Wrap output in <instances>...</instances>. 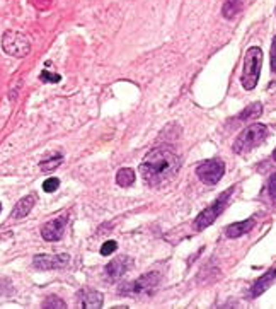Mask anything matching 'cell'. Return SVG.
Instances as JSON below:
<instances>
[{
  "label": "cell",
  "mask_w": 276,
  "mask_h": 309,
  "mask_svg": "<svg viewBox=\"0 0 276 309\" xmlns=\"http://www.w3.org/2000/svg\"><path fill=\"white\" fill-rule=\"evenodd\" d=\"M43 308L44 309H65L67 308V304L64 303V301L60 299V297H57V296H50L46 301L43 303Z\"/></svg>",
  "instance_id": "19"
},
{
  "label": "cell",
  "mask_w": 276,
  "mask_h": 309,
  "mask_svg": "<svg viewBox=\"0 0 276 309\" xmlns=\"http://www.w3.org/2000/svg\"><path fill=\"white\" fill-rule=\"evenodd\" d=\"M131 266H133V260L128 258V256H118V258H114L111 263H107L104 272H106V277L109 280H118L121 279L128 270H131Z\"/></svg>",
  "instance_id": "10"
},
{
  "label": "cell",
  "mask_w": 276,
  "mask_h": 309,
  "mask_svg": "<svg viewBox=\"0 0 276 309\" xmlns=\"http://www.w3.org/2000/svg\"><path fill=\"white\" fill-rule=\"evenodd\" d=\"M261 63H263V51L261 48L253 47L246 51V57H244V70L242 77H240V82H242L244 89L253 91L257 86V80H259L261 73Z\"/></svg>",
  "instance_id": "2"
},
{
  "label": "cell",
  "mask_w": 276,
  "mask_h": 309,
  "mask_svg": "<svg viewBox=\"0 0 276 309\" xmlns=\"http://www.w3.org/2000/svg\"><path fill=\"white\" fill-rule=\"evenodd\" d=\"M118 248V243L116 241H106V243L101 246V255L103 256H109L111 253H114Z\"/></svg>",
  "instance_id": "22"
},
{
  "label": "cell",
  "mask_w": 276,
  "mask_h": 309,
  "mask_svg": "<svg viewBox=\"0 0 276 309\" xmlns=\"http://www.w3.org/2000/svg\"><path fill=\"white\" fill-rule=\"evenodd\" d=\"M62 163H64V157H62V156H53V157H50V159L41 161L40 167H41V171H53V169H57V167L60 166Z\"/></svg>",
  "instance_id": "18"
},
{
  "label": "cell",
  "mask_w": 276,
  "mask_h": 309,
  "mask_svg": "<svg viewBox=\"0 0 276 309\" xmlns=\"http://www.w3.org/2000/svg\"><path fill=\"white\" fill-rule=\"evenodd\" d=\"M268 137V126L263 123H253L247 126L246 130L240 132V135L234 142V150L237 154H247L254 149V147L261 145L264 139Z\"/></svg>",
  "instance_id": "3"
},
{
  "label": "cell",
  "mask_w": 276,
  "mask_h": 309,
  "mask_svg": "<svg viewBox=\"0 0 276 309\" xmlns=\"http://www.w3.org/2000/svg\"><path fill=\"white\" fill-rule=\"evenodd\" d=\"M34 203H36V195H27L24 196V198H21L19 202L16 203V207H14V210L10 212V219L17 220V219H22V217H26L27 214L33 210Z\"/></svg>",
  "instance_id": "12"
},
{
  "label": "cell",
  "mask_w": 276,
  "mask_h": 309,
  "mask_svg": "<svg viewBox=\"0 0 276 309\" xmlns=\"http://www.w3.org/2000/svg\"><path fill=\"white\" fill-rule=\"evenodd\" d=\"M273 157H275V161H276V149H275V154H273Z\"/></svg>",
  "instance_id": "26"
},
{
  "label": "cell",
  "mask_w": 276,
  "mask_h": 309,
  "mask_svg": "<svg viewBox=\"0 0 276 309\" xmlns=\"http://www.w3.org/2000/svg\"><path fill=\"white\" fill-rule=\"evenodd\" d=\"M223 173H225V164L216 159L205 161V163H201L200 166L196 167V176L208 186L218 183V181L222 180Z\"/></svg>",
  "instance_id": "7"
},
{
  "label": "cell",
  "mask_w": 276,
  "mask_h": 309,
  "mask_svg": "<svg viewBox=\"0 0 276 309\" xmlns=\"http://www.w3.org/2000/svg\"><path fill=\"white\" fill-rule=\"evenodd\" d=\"M242 5H244V0H225V2H223V7H222L223 17H225V19H232V17H235L237 14L240 12Z\"/></svg>",
  "instance_id": "15"
},
{
  "label": "cell",
  "mask_w": 276,
  "mask_h": 309,
  "mask_svg": "<svg viewBox=\"0 0 276 309\" xmlns=\"http://www.w3.org/2000/svg\"><path fill=\"white\" fill-rule=\"evenodd\" d=\"M68 263H70L68 255H36L33 260L34 268H38V270L65 268Z\"/></svg>",
  "instance_id": "9"
},
{
  "label": "cell",
  "mask_w": 276,
  "mask_h": 309,
  "mask_svg": "<svg viewBox=\"0 0 276 309\" xmlns=\"http://www.w3.org/2000/svg\"><path fill=\"white\" fill-rule=\"evenodd\" d=\"M77 299L80 301L79 306L85 309H96L103 306V294L92 289H82L77 294Z\"/></svg>",
  "instance_id": "11"
},
{
  "label": "cell",
  "mask_w": 276,
  "mask_h": 309,
  "mask_svg": "<svg viewBox=\"0 0 276 309\" xmlns=\"http://www.w3.org/2000/svg\"><path fill=\"white\" fill-rule=\"evenodd\" d=\"M31 3H33L38 10H46L48 7L51 5V0H31Z\"/></svg>",
  "instance_id": "23"
},
{
  "label": "cell",
  "mask_w": 276,
  "mask_h": 309,
  "mask_svg": "<svg viewBox=\"0 0 276 309\" xmlns=\"http://www.w3.org/2000/svg\"><path fill=\"white\" fill-rule=\"evenodd\" d=\"M2 47L7 55L10 57L22 58L31 51V41L24 33L16 29H9L2 36Z\"/></svg>",
  "instance_id": "4"
},
{
  "label": "cell",
  "mask_w": 276,
  "mask_h": 309,
  "mask_svg": "<svg viewBox=\"0 0 276 309\" xmlns=\"http://www.w3.org/2000/svg\"><path fill=\"white\" fill-rule=\"evenodd\" d=\"M275 279H276V268L268 270V272L264 273L259 280H256V284L251 287V297H259L268 287H271V284H273Z\"/></svg>",
  "instance_id": "13"
},
{
  "label": "cell",
  "mask_w": 276,
  "mask_h": 309,
  "mask_svg": "<svg viewBox=\"0 0 276 309\" xmlns=\"http://www.w3.org/2000/svg\"><path fill=\"white\" fill-rule=\"evenodd\" d=\"M254 224H256L254 219H247V220H242V222H234V224H230V226H227L225 236L227 238H240V236H244V234L249 233V231L254 227Z\"/></svg>",
  "instance_id": "14"
},
{
  "label": "cell",
  "mask_w": 276,
  "mask_h": 309,
  "mask_svg": "<svg viewBox=\"0 0 276 309\" xmlns=\"http://www.w3.org/2000/svg\"><path fill=\"white\" fill-rule=\"evenodd\" d=\"M58 186H60V180H58V178H48L43 183V190L46 193H53L58 190Z\"/></svg>",
  "instance_id": "20"
},
{
  "label": "cell",
  "mask_w": 276,
  "mask_h": 309,
  "mask_svg": "<svg viewBox=\"0 0 276 309\" xmlns=\"http://www.w3.org/2000/svg\"><path fill=\"white\" fill-rule=\"evenodd\" d=\"M40 79L43 80V82H50V84H57L62 80V77L58 75V73H50L48 70H43V72L40 73Z\"/></svg>",
  "instance_id": "21"
},
{
  "label": "cell",
  "mask_w": 276,
  "mask_h": 309,
  "mask_svg": "<svg viewBox=\"0 0 276 309\" xmlns=\"http://www.w3.org/2000/svg\"><path fill=\"white\" fill-rule=\"evenodd\" d=\"M271 70L276 72V36L273 38V45H271Z\"/></svg>",
  "instance_id": "25"
},
{
  "label": "cell",
  "mask_w": 276,
  "mask_h": 309,
  "mask_svg": "<svg viewBox=\"0 0 276 309\" xmlns=\"http://www.w3.org/2000/svg\"><path fill=\"white\" fill-rule=\"evenodd\" d=\"M232 191H234V188L225 190V193H223L222 196H218L208 209H205L203 212L194 219V224H193L194 231H203L215 222V219L220 215V212H222V210L227 207V203H229V198H230V195H232Z\"/></svg>",
  "instance_id": "5"
},
{
  "label": "cell",
  "mask_w": 276,
  "mask_h": 309,
  "mask_svg": "<svg viewBox=\"0 0 276 309\" xmlns=\"http://www.w3.org/2000/svg\"><path fill=\"white\" fill-rule=\"evenodd\" d=\"M263 113V104L261 103H253L251 106H247L242 113L239 115V120H253V118L259 117Z\"/></svg>",
  "instance_id": "17"
},
{
  "label": "cell",
  "mask_w": 276,
  "mask_h": 309,
  "mask_svg": "<svg viewBox=\"0 0 276 309\" xmlns=\"http://www.w3.org/2000/svg\"><path fill=\"white\" fill-rule=\"evenodd\" d=\"M135 178L137 176H135V171L131 167H121L116 174V183L123 186V188H128V186L135 183Z\"/></svg>",
  "instance_id": "16"
},
{
  "label": "cell",
  "mask_w": 276,
  "mask_h": 309,
  "mask_svg": "<svg viewBox=\"0 0 276 309\" xmlns=\"http://www.w3.org/2000/svg\"><path fill=\"white\" fill-rule=\"evenodd\" d=\"M268 191H270V195H271V198L276 202V173L271 176V180H270V185H268Z\"/></svg>",
  "instance_id": "24"
},
{
  "label": "cell",
  "mask_w": 276,
  "mask_h": 309,
  "mask_svg": "<svg viewBox=\"0 0 276 309\" xmlns=\"http://www.w3.org/2000/svg\"><path fill=\"white\" fill-rule=\"evenodd\" d=\"M0 210H2V205H0Z\"/></svg>",
  "instance_id": "27"
},
{
  "label": "cell",
  "mask_w": 276,
  "mask_h": 309,
  "mask_svg": "<svg viewBox=\"0 0 276 309\" xmlns=\"http://www.w3.org/2000/svg\"><path fill=\"white\" fill-rule=\"evenodd\" d=\"M138 171L147 185L159 186L179 171V157L167 147H157L143 157Z\"/></svg>",
  "instance_id": "1"
},
{
  "label": "cell",
  "mask_w": 276,
  "mask_h": 309,
  "mask_svg": "<svg viewBox=\"0 0 276 309\" xmlns=\"http://www.w3.org/2000/svg\"><path fill=\"white\" fill-rule=\"evenodd\" d=\"M160 282V275L157 272H149L143 273L140 279L133 280L131 284H128L127 289H120L121 294H128V296H147V294L153 292L155 287Z\"/></svg>",
  "instance_id": "6"
},
{
  "label": "cell",
  "mask_w": 276,
  "mask_h": 309,
  "mask_svg": "<svg viewBox=\"0 0 276 309\" xmlns=\"http://www.w3.org/2000/svg\"><path fill=\"white\" fill-rule=\"evenodd\" d=\"M68 217L70 214L65 212L62 215L55 217V219L48 220L43 227H41V236H43L44 241H58L62 236H64V231L68 224Z\"/></svg>",
  "instance_id": "8"
}]
</instances>
